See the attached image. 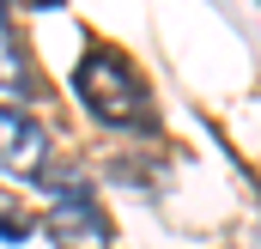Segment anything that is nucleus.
Wrapping results in <instances>:
<instances>
[{"label": "nucleus", "instance_id": "nucleus-2", "mask_svg": "<svg viewBox=\"0 0 261 249\" xmlns=\"http://www.w3.org/2000/svg\"><path fill=\"white\" fill-rule=\"evenodd\" d=\"M49 243L55 249H116V231H110L103 207L85 188H73L49 207Z\"/></svg>", "mask_w": 261, "mask_h": 249}, {"label": "nucleus", "instance_id": "nucleus-3", "mask_svg": "<svg viewBox=\"0 0 261 249\" xmlns=\"http://www.w3.org/2000/svg\"><path fill=\"white\" fill-rule=\"evenodd\" d=\"M43 164H49V134L37 128V116H24L18 104H0V170L43 177Z\"/></svg>", "mask_w": 261, "mask_h": 249}, {"label": "nucleus", "instance_id": "nucleus-4", "mask_svg": "<svg viewBox=\"0 0 261 249\" xmlns=\"http://www.w3.org/2000/svg\"><path fill=\"white\" fill-rule=\"evenodd\" d=\"M0 91H31V61H24V49L12 37L6 6H0Z\"/></svg>", "mask_w": 261, "mask_h": 249}, {"label": "nucleus", "instance_id": "nucleus-1", "mask_svg": "<svg viewBox=\"0 0 261 249\" xmlns=\"http://www.w3.org/2000/svg\"><path fill=\"white\" fill-rule=\"evenodd\" d=\"M73 97L110 128H152V104H146V85L116 49H91L85 61L73 67Z\"/></svg>", "mask_w": 261, "mask_h": 249}, {"label": "nucleus", "instance_id": "nucleus-5", "mask_svg": "<svg viewBox=\"0 0 261 249\" xmlns=\"http://www.w3.org/2000/svg\"><path fill=\"white\" fill-rule=\"evenodd\" d=\"M0 237H12V243L31 237V219H24V213H0Z\"/></svg>", "mask_w": 261, "mask_h": 249}]
</instances>
